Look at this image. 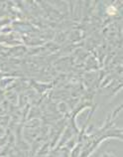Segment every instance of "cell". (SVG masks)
I'll list each match as a JSON object with an SVG mask.
<instances>
[{"instance_id":"obj_1","label":"cell","mask_w":123,"mask_h":157,"mask_svg":"<svg viewBox=\"0 0 123 157\" xmlns=\"http://www.w3.org/2000/svg\"><path fill=\"white\" fill-rule=\"evenodd\" d=\"M107 11H108V13H109L110 15H112V14L114 13V12H115V9H114L113 7H109Z\"/></svg>"}]
</instances>
